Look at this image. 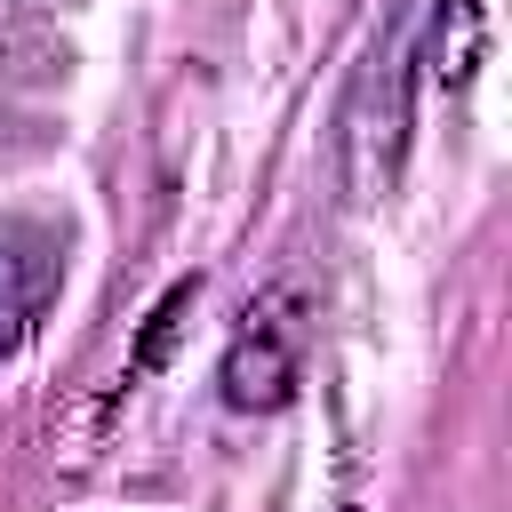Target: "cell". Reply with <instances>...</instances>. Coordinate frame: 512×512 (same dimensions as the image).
Instances as JSON below:
<instances>
[{
  "label": "cell",
  "mask_w": 512,
  "mask_h": 512,
  "mask_svg": "<svg viewBox=\"0 0 512 512\" xmlns=\"http://www.w3.org/2000/svg\"><path fill=\"white\" fill-rule=\"evenodd\" d=\"M408 96H416V32L408 16H384L360 80H352V104H344V192L368 208L400 184V160H408Z\"/></svg>",
  "instance_id": "6da1fadb"
},
{
  "label": "cell",
  "mask_w": 512,
  "mask_h": 512,
  "mask_svg": "<svg viewBox=\"0 0 512 512\" xmlns=\"http://www.w3.org/2000/svg\"><path fill=\"white\" fill-rule=\"evenodd\" d=\"M304 336H312L304 328V296L296 288H264L240 312L232 344H224V408H240V416L288 408L296 384H304Z\"/></svg>",
  "instance_id": "7a4b0ae2"
},
{
  "label": "cell",
  "mask_w": 512,
  "mask_h": 512,
  "mask_svg": "<svg viewBox=\"0 0 512 512\" xmlns=\"http://www.w3.org/2000/svg\"><path fill=\"white\" fill-rule=\"evenodd\" d=\"M64 288V232L48 216H0V360L40 328Z\"/></svg>",
  "instance_id": "3957f363"
},
{
  "label": "cell",
  "mask_w": 512,
  "mask_h": 512,
  "mask_svg": "<svg viewBox=\"0 0 512 512\" xmlns=\"http://www.w3.org/2000/svg\"><path fill=\"white\" fill-rule=\"evenodd\" d=\"M480 56H488V0H432V32L416 40V64L448 96H464L472 72H480Z\"/></svg>",
  "instance_id": "277c9868"
},
{
  "label": "cell",
  "mask_w": 512,
  "mask_h": 512,
  "mask_svg": "<svg viewBox=\"0 0 512 512\" xmlns=\"http://www.w3.org/2000/svg\"><path fill=\"white\" fill-rule=\"evenodd\" d=\"M200 304V280H176L160 304H152V320H144V336H136V352H128V368H120V384H144L160 360H168V344H176V328H184V312Z\"/></svg>",
  "instance_id": "5b68a950"
},
{
  "label": "cell",
  "mask_w": 512,
  "mask_h": 512,
  "mask_svg": "<svg viewBox=\"0 0 512 512\" xmlns=\"http://www.w3.org/2000/svg\"><path fill=\"white\" fill-rule=\"evenodd\" d=\"M344 512H360V504H344Z\"/></svg>",
  "instance_id": "8992f818"
}]
</instances>
